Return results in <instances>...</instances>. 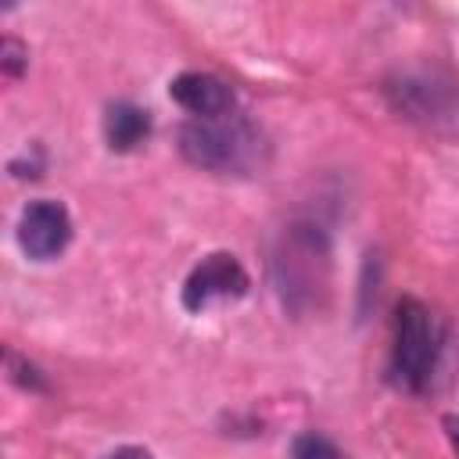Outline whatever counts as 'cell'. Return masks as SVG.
Segmentation results:
<instances>
[{
	"mask_svg": "<svg viewBox=\"0 0 459 459\" xmlns=\"http://www.w3.org/2000/svg\"><path fill=\"white\" fill-rule=\"evenodd\" d=\"M72 240V219L61 201H32L18 219V244L29 258L47 262Z\"/></svg>",
	"mask_w": 459,
	"mask_h": 459,
	"instance_id": "3",
	"label": "cell"
},
{
	"mask_svg": "<svg viewBox=\"0 0 459 459\" xmlns=\"http://www.w3.org/2000/svg\"><path fill=\"white\" fill-rule=\"evenodd\" d=\"M441 423H445V434H448V441H452V448L459 455V416H445Z\"/></svg>",
	"mask_w": 459,
	"mask_h": 459,
	"instance_id": "11",
	"label": "cell"
},
{
	"mask_svg": "<svg viewBox=\"0 0 459 459\" xmlns=\"http://www.w3.org/2000/svg\"><path fill=\"white\" fill-rule=\"evenodd\" d=\"M169 97L197 118H219L233 111V90L208 72H183L169 82Z\"/></svg>",
	"mask_w": 459,
	"mask_h": 459,
	"instance_id": "6",
	"label": "cell"
},
{
	"mask_svg": "<svg viewBox=\"0 0 459 459\" xmlns=\"http://www.w3.org/2000/svg\"><path fill=\"white\" fill-rule=\"evenodd\" d=\"M441 355V323L416 298H402L394 305V344H391V373L405 391H423L434 377Z\"/></svg>",
	"mask_w": 459,
	"mask_h": 459,
	"instance_id": "2",
	"label": "cell"
},
{
	"mask_svg": "<svg viewBox=\"0 0 459 459\" xmlns=\"http://www.w3.org/2000/svg\"><path fill=\"white\" fill-rule=\"evenodd\" d=\"M7 366L14 369L11 377H14L18 384H25V387H32V391H43V387H47V384H43V377H39V369H36V366H29V362L22 366V362H18L11 351H7Z\"/></svg>",
	"mask_w": 459,
	"mask_h": 459,
	"instance_id": "10",
	"label": "cell"
},
{
	"mask_svg": "<svg viewBox=\"0 0 459 459\" xmlns=\"http://www.w3.org/2000/svg\"><path fill=\"white\" fill-rule=\"evenodd\" d=\"M108 459H151V455H147V448H133V445H129V448H118V452H111Z\"/></svg>",
	"mask_w": 459,
	"mask_h": 459,
	"instance_id": "12",
	"label": "cell"
},
{
	"mask_svg": "<svg viewBox=\"0 0 459 459\" xmlns=\"http://www.w3.org/2000/svg\"><path fill=\"white\" fill-rule=\"evenodd\" d=\"M290 459H344V455H341V448H337L326 434H319V430H305V434L294 437V445H290Z\"/></svg>",
	"mask_w": 459,
	"mask_h": 459,
	"instance_id": "8",
	"label": "cell"
},
{
	"mask_svg": "<svg viewBox=\"0 0 459 459\" xmlns=\"http://www.w3.org/2000/svg\"><path fill=\"white\" fill-rule=\"evenodd\" d=\"M247 290V273H244V265L233 258V255H226V251H219V255H208L190 276H186V283H183V308L186 312H201L212 298H237V294H244Z\"/></svg>",
	"mask_w": 459,
	"mask_h": 459,
	"instance_id": "4",
	"label": "cell"
},
{
	"mask_svg": "<svg viewBox=\"0 0 459 459\" xmlns=\"http://www.w3.org/2000/svg\"><path fill=\"white\" fill-rule=\"evenodd\" d=\"M104 136L111 151H133L151 136V115L129 100H118L104 115Z\"/></svg>",
	"mask_w": 459,
	"mask_h": 459,
	"instance_id": "7",
	"label": "cell"
},
{
	"mask_svg": "<svg viewBox=\"0 0 459 459\" xmlns=\"http://www.w3.org/2000/svg\"><path fill=\"white\" fill-rule=\"evenodd\" d=\"M179 151L190 165L222 176H247L265 165V136L240 115L186 122L179 133Z\"/></svg>",
	"mask_w": 459,
	"mask_h": 459,
	"instance_id": "1",
	"label": "cell"
},
{
	"mask_svg": "<svg viewBox=\"0 0 459 459\" xmlns=\"http://www.w3.org/2000/svg\"><path fill=\"white\" fill-rule=\"evenodd\" d=\"M0 65H4L7 75H22V68H25V47L7 36V39L0 43Z\"/></svg>",
	"mask_w": 459,
	"mask_h": 459,
	"instance_id": "9",
	"label": "cell"
},
{
	"mask_svg": "<svg viewBox=\"0 0 459 459\" xmlns=\"http://www.w3.org/2000/svg\"><path fill=\"white\" fill-rule=\"evenodd\" d=\"M387 97L391 104L405 115V118H416V122H441V118H452L459 97L452 90V82H441V79H427V75H402L394 86H387Z\"/></svg>",
	"mask_w": 459,
	"mask_h": 459,
	"instance_id": "5",
	"label": "cell"
}]
</instances>
